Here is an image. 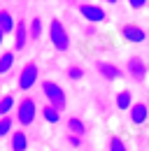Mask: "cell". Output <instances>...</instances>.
Wrapping results in <instances>:
<instances>
[{
	"label": "cell",
	"instance_id": "6da1fadb",
	"mask_svg": "<svg viewBox=\"0 0 149 151\" xmlns=\"http://www.w3.org/2000/svg\"><path fill=\"white\" fill-rule=\"evenodd\" d=\"M49 40H51V47L56 51H68L70 49V35L63 26V21H49Z\"/></svg>",
	"mask_w": 149,
	"mask_h": 151
},
{
	"label": "cell",
	"instance_id": "7a4b0ae2",
	"mask_svg": "<svg viewBox=\"0 0 149 151\" xmlns=\"http://www.w3.org/2000/svg\"><path fill=\"white\" fill-rule=\"evenodd\" d=\"M42 95L47 98V105H51V107H56V109H63L65 102H68L63 86L56 84V81H42Z\"/></svg>",
	"mask_w": 149,
	"mask_h": 151
},
{
	"label": "cell",
	"instance_id": "3957f363",
	"mask_svg": "<svg viewBox=\"0 0 149 151\" xmlns=\"http://www.w3.org/2000/svg\"><path fill=\"white\" fill-rule=\"evenodd\" d=\"M37 77H40V68H37V63H26L23 68H21V72H19V88L21 91H30L33 86L37 84Z\"/></svg>",
	"mask_w": 149,
	"mask_h": 151
},
{
	"label": "cell",
	"instance_id": "277c9868",
	"mask_svg": "<svg viewBox=\"0 0 149 151\" xmlns=\"http://www.w3.org/2000/svg\"><path fill=\"white\" fill-rule=\"evenodd\" d=\"M35 116H37V105H35V100H33V98H23V100L19 102V107H17V119H19V123H21V126H30V123L35 121Z\"/></svg>",
	"mask_w": 149,
	"mask_h": 151
},
{
	"label": "cell",
	"instance_id": "5b68a950",
	"mask_svg": "<svg viewBox=\"0 0 149 151\" xmlns=\"http://www.w3.org/2000/svg\"><path fill=\"white\" fill-rule=\"evenodd\" d=\"M79 14L89 21V26L103 23V21L107 19V12H105L100 5H89V2H82V5H79Z\"/></svg>",
	"mask_w": 149,
	"mask_h": 151
},
{
	"label": "cell",
	"instance_id": "8992f818",
	"mask_svg": "<svg viewBox=\"0 0 149 151\" xmlns=\"http://www.w3.org/2000/svg\"><path fill=\"white\" fill-rule=\"evenodd\" d=\"M126 72H128V77L133 81H142L147 77V63L140 56H130L128 63H126Z\"/></svg>",
	"mask_w": 149,
	"mask_h": 151
},
{
	"label": "cell",
	"instance_id": "52a82bcc",
	"mask_svg": "<svg viewBox=\"0 0 149 151\" xmlns=\"http://www.w3.org/2000/svg\"><path fill=\"white\" fill-rule=\"evenodd\" d=\"M121 40L133 42V44H142V42L147 40V33H145L140 26H135V23H126V26L121 28Z\"/></svg>",
	"mask_w": 149,
	"mask_h": 151
},
{
	"label": "cell",
	"instance_id": "ba28073f",
	"mask_svg": "<svg viewBox=\"0 0 149 151\" xmlns=\"http://www.w3.org/2000/svg\"><path fill=\"white\" fill-rule=\"evenodd\" d=\"M95 68H98V72L105 77L107 81H116V79H121V77H124L121 68H119V65H114V63H105V60H98V63H95Z\"/></svg>",
	"mask_w": 149,
	"mask_h": 151
},
{
	"label": "cell",
	"instance_id": "9c48e42d",
	"mask_svg": "<svg viewBox=\"0 0 149 151\" xmlns=\"http://www.w3.org/2000/svg\"><path fill=\"white\" fill-rule=\"evenodd\" d=\"M128 112H130V123H135V126H142L149 119V107L145 102H133Z\"/></svg>",
	"mask_w": 149,
	"mask_h": 151
},
{
	"label": "cell",
	"instance_id": "30bf717a",
	"mask_svg": "<svg viewBox=\"0 0 149 151\" xmlns=\"http://www.w3.org/2000/svg\"><path fill=\"white\" fill-rule=\"evenodd\" d=\"M26 44H28V23L26 21H19L17 28H14V49L23 51Z\"/></svg>",
	"mask_w": 149,
	"mask_h": 151
},
{
	"label": "cell",
	"instance_id": "8fae6325",
	"mask_svg": "<svg viewBox=\"0 0 149 151\" xmlns=\"http://www.w3.org/2000/svg\"><path fill=\"white\" fill-rule=\"evenodd\" d=\"M9 149L12 151H26L28 149V137H26V132H12L9 135Z\"/></svg>",
	"mask_w": 149,
	"mask_h": 151
},
{
	"label": "cell",
	"instance_id": "7c38bea8",
	"mask_svg": "<svg viewBox=\"0 0 149 151\" xmlns=\"http://www.w3.org/2000/svg\"><path fill=\"white\" fill-rule=\"evenodd\" d=\"M14 28H17V21H14V17H12L7 9H0V30L7 35V33H14Z\"/></svg>",
	"mask_w": 149,
	"mask_h": 151
},
{
	"label": "cell",
	"instance_id": "4fadbf2b",
	"mask_svg": "<svg viewBox=\"0 0 149 151\" xmlns=\"http://www.w3.org/2000/svg\"><path fill=\"white\" fill-rule=\"evenodd\" d=\"M130 105H133V95H130V91H119V93H116V109L128 112Z\"/></svg>",
	"mask_w": 149,
	"mask_h": 151
},
{
	"label": "cell",
	"instance_id": "5bb4252c",
	"mask_svg": "<svg viewBox=\"0 0 149 151\" xmlns=\"http://www.w3.org/2000/svg\"><path fill=\"white\" fill-rule=\"evenodd\" d=\"M68 130H70V135H77V137H82V135L86 132V126H84V121H82V119H77V116H70V119H68Z\"/></svg>",
	"mask_w": 149,
	"mask_h": 151
},
{
	"label": "cell",
	"instance_id": "9a60e30c",
	"mask_svg": "<svg viewBox=\"0 0 149 151\" xmlns=\"http://www.w3.org/2000/svg\"><path fill=\"white\" fill-rule=\"evenodd\" d=\"M14 107H17L14 95H0V119H2V116H7Z\"/></svg>",
	"mask_w": 149,
	"mask_h": 151
},
{
	"label": "cell",
	"instance_id": "2e32d148",
	"mask_svg": "<svg viewBox=\"0 0 149 151\" xmlns=\"http://www.w3.org/2000/svg\"><path fill=\"white\" fill-rule=\"evenodd\" d=\"M42 119H44L47 123H58V121H61V109H56L51 105H44V107H42Z\"/></svg>",
	"mask_w": 149,
	"mask_h": 151
},
{
	"label": "cell",
	"instance_id": "e0dca14e",
	"mask_svg": "<svg viewBox=\"0 0 149 151\" xmlns=\"http://www.w3.org/2000/svg\"><path fill=\"white\" fill-rule=\"evenodd\" d=\"M42 19L40 17H35V19H30L28 21V40H37L40 35H42Z\"/></svg>",
	"mask_w": 149,
	"mask_h": 151
},
{
	"label": "cell",
	"instance_id": "ac0fdd59",
	"mask_svg": "<svg viewBox=\"0 0 149 151\" xmlns=\"http://www.w3.org/2000/svg\"><path fill=\"white\" fill-rule=\"evenodd\" d=\"M12 65H14V51H5V54H0V75L9 72Z\"/></svg>",
	"mask_w": 149,
	"mask_h": 151
},
{
	"label": "cell",
	"instance_id": "d6986e66",
	"mask_svg": "<svg viewBox=\"0 0 149 151\" xmlns=\"http://www.w3.org/2000/svg\"><path fill=\"white\" fill-rule=\"evenodd\" d=\"M12 130H14V121H12L9 116H2V119H0V137L12 135Z\"/></svg>",
	"mask_w": 149,
	"mask_h": 151
},
{
	"label": "cell",
	"instance_id": "ffe728a7",
	"mask_svg": "<svg viewBox=\"0 0 149 151\" xmlns=\"http://www.w3.org/2000/svg\"><path fill=\"white\" fill-rule=\"evenodd\" d=\"M65 75H68V79H70V81H79V79L84 77V70H82L79 65H70Z\"/></svg>",
	"mask_w": 149,
	"mask_h": 151
},
{
	"label": "cell",
	"instance_id": "44dd1931",
	"mask_svg": "<svg viewBox=\"0 0 149 151\" xmlns=\"http://www.w3.org/2000/svg\"><path fill=\"white\" fill-rule=\"evenodd\" d=\"M110 151H128V149H126V142H124L121 137L114 135V137L110 139Z\"/></svg>",
	"mask_w": 149,
	"mask_h": 151
},
{
	"label": "cell",
	"instance_id": "7402d4cb",
	"mask_svg": "<svg viewBox=\"0 0 149 151\" xmlns=\"http://www.w3.org/2000/svg\"><path fill=\"white\" fill-rule=\"evenodd\" d=\"M68 144L74 147V149H77V147H82V137H77V135H68Z\"/></svg>",
	"mask_w": 149,
	"mask_h": 151
},
{
	"label": "cell",
	"instance_id": "603a6c76",
	"mask_svg": "<svg viewBox=\"0 0 149 151\" xmlns=\"http://www.w3.org/2000/svg\"><path fill=\"white\" fill-rule=\"evenodd\" d=\"M95 33H98V30H95V26H86V28H84V35H86V37H93Z\"/></svg>",
	"mask_w": 149,
	"mask_h": 151
},
{
	"label": "cell",
	"instance_id": "cb8c5ba5",
	"mask_svg": "<svg viewBox=\"0 0 149 151\" xmlns=\"http://www.w3.org/2000/svg\"><path fill=\"white\" fill-rule=\"evenodd\" d=\"M130 7L133 9H142L145 7V0H130Z\"/></svg>",
	"mask_w": 149,
	"mask_h": 151
},
{
	"label": "cell",
	"instance_id": "d4e9b609",
	"mask_svg": "<svg viewBox=\"0 0 149 151\" xmlns=\"http://www.w3.org/2000/svg\"><path fill=\"white\" fill-rule=\"evenodd\" d=\"M2 42H5V33L0 30V44H2Z\"/></svg>",
	"mask_w": 149,
	"mask_h": 151
}]
</instances>
